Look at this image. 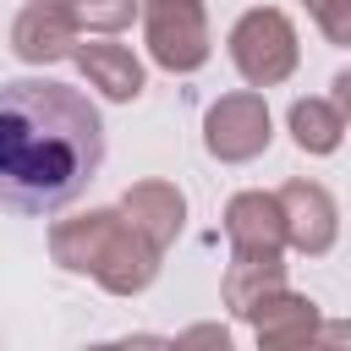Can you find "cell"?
<instances>
[{
    "instance_id": "6da1fadb",
    "label": "cell",
    "mask_w": 351,
    "mask_h": 351,
    "mask_svg": "<svg viewBox=\"0 0 351 351\" xmlns=\"http://www.w3.org/2000/svg\"><path fill=\"white\" fill-rule=\"evenodd\" d=\"M104 165V121L71 82H0V208L60 214Z\"/></svg>"
},
{
    "instance_id": "8992f818",
    "label": "cell",
    "mask_w": 351,
    "mask_h": 351,
    "mask_svg": "<svg viewBox=\"0 0 351 351\" xmlns=\"http://www.w3.org/2000/svg\"><path fill=\"white\" fill-rule=\"evenodd\" d=\"M274 203H280L285 247H296L302 258H324L340 241V208L318 181H285L274 192Z\"/></svg>"
},
{
    "instance_id": "9c48e42d",
    "label": "cell",
    "mask_w": 351,
    "mask_h": 351,
    "mask_svg": "<svg viewBox=\"0 0 351 351\" xmlns=\"http://www.w3.org/2000/svg\"><path fill=\"white\" fill-rule=\"evenodd\" d=\"M247 324H252L258 346H274V351H285V346H307V340L324 335V324H318V302L302 296V291H291V285L269 291V296L247 313Z\"/></svg>"
},
{
    "instance_id": "3957f363",
    "label": "cell",
    "mask_w": 351,
    "mask_h": 351,
    "mask_svg": "<svg viewBox=\"0 0 351 351\" xmlns=\"http://www.w3.org/2000/svg\"><path fill=\"white\" fill-rule=\"evenodd\" d=\"M225 49H230V66L241 71L247 88H280L296 71V60H302L296 27H291V16L280 5L241 11L236 27H230V38H225Z\"/></svg>"
},
{
    "instance_id": "30bf717a",
    "label": "cell",
    "mask_w": 351,
    "mask_h": 351,
    "mask_svg": "<svg viewBox=\"0 0 351 351\" xmlns=\"http://www.w3.org/2000/svg\"><path fill=\"white\" fill-rule=\"evenodd\" d=\"M159 252L181 236V225H186V197H181V186H170V181H137V186H126L121 192V203H115Z\"/></svg>"
},
{
    "instance_id": "5bb4252c",
    "label": "cell",
    "mask_w": 351,
    "mask_h": 351,
    "mask_svg": "<svg viewBox=\"0 0 351 351\" xmlns=\"http://www.w3.org/2000/svg\"><path fill=\"white\" fill-rule=\"evenodd\" d=\"M60 5L77 33H121V27H132L143 0H60Z\"/></svg>"
},
{
    "instance_id": "7c38bea8",
    "label": "cell",
    "mask_w": 351,
    "mask_h": 351,
    "mask_svg": "<svg viewBox=\"0 0 351 351\" xmlns=\"http://www.w3.org/2000/svg\"><path fill=\"white\" fill-rule=\"evenodd\" d=\"M285 285V263L280 258H241V252H230V269H225V280H219V296H225V307L236 313V318H247L269 291H280Z\"/></svg>"
},
{
    "instance_id": "2e32d148",
    "label": "cell",
    "mask_w": 351,
    "mask_h": 351,
    "mask_svg": "<svg viewBox=\"0 0 351 351\" xmlns=\"http://www.w3.org/2000/svg\"><path fill=\"white\" fill-rule=\"evenodd\" d=\"M181 340H208V346H219V351L230 346V335H225V329H214V324H197V329H186Z\"/></svg>"
},
{
    "instance_id": "52a82bcc",
    "label": "cell",
    "mask_w": 351,
    "mask_h": 351,
    "mask_svg": "<svg viewBox=\"0 0 351 351\" xmlns=\"http://www.w3.org/2000/svg\"><path fill=\"white\" fill-rule=\"evenodd\" d=\"M11 49H16V60H27V66L71 60L77 27H71L66 5H60V0H27V5L16 11V22H11Z\"/></svg>"
},
{
    "instance_id": "ba28073f",
    "label": "cell",
    "mask_w": 351,
    "mask_h": 351,
    "mask_svg": "<svg viewBox=\"0 0 351 351\" xmlns=\"http://www.w3.org/2000/svg\"><path fill=\"white\" fill-rule=\"evenodd\" d=\"M225 236L241 258H285V225L274 192H236L225 203Z\"/></svg>"
},
{
    "instance_id": "4fadbf2b",
    "label": "cell",
    "mask_w": 351,
    "mask_h": 351,
    "mask_svg": "<svg viewBox=\"0 0 351 351\" xmlns=\"http://www.w3.org/2000/svg\"><path fill=\"white\" fill-rule=\"evenodd\" d=\"M346 137V110L335 99H296L291 104V143L302 154H335Z\"/></svg>"
},
{
    "instance_id": "e0dca14e",
    "label": "cell",
    "mask_w": 351,
    "mask_h": 351,
    "mask_svg": "<svg viewBox=\"0 0 351 351\" xmlns=\"http://www.w3.org/2000/svg\"><path fill=\"white\" fill-rule=\"evenodd\" d=\"M335 104H340V110L351 104V71H340V77H335Z\"/></svg>"
},
{
    "instance_id": "7a4b0ae2",
    "label": "cell",
    "mask_w": 351,
    "mask_h": 351,
    "mask_svg": "<svg viewBox=\"0 0 351 351\" xmlns=\"http://www.w3.org/2000/svg\"><path fill=\"white\" fill-rule=\"evenodd\" d=\"M49 258L66 274L99 280L110 296H143L159 280L165 252L121 214V208H88L49 225Z\"/></svg>"
},
{
    "instance_id": "277c9868",
    "label": "cell",
    "mask_w": 351,
    "mask_h": 351,
    "mask_svg": "<svg viewBox=\"0 0 351 351\" xmlns=\"http://www.w3.org/2000/svg\"><path fill=\"white\" fill-rule=\"evenodd\" d=\"M143 16V38H148V55L159 71L170 77H186L208 60V11L203 0H143L137 5Z\"/></svg>"
},
{
    "instance_id": "5b68a950",
    "label": "cell",
    "mask_w": 351,
    "mask_h": 351,
    "mask_svg": "<svg viewBox=\"0 0 351 351\" xmlns=\"http://www.w3.org/2000/svg\"><path fill=\"white\" fill-rule=\"evenodd\" d=\"M269 137H274V121H269L263 93H252V88L214 99L208 115H203V148H208V159H219V165H247V159H258V154L269 148Z\"/></svg>"
},
{
    "instance_id": "9a60e30c",
    "label": "cell",
    "mask_w": 351,
    "mask_h": 351,
    "mask_svg": "<svg viewBox=\"0 0 351 351\" xmlns=\"http://www.w3.org/2000/svg\"><path fill=\"white\" fill-rule=\"evenodd\" d=\"M313 16H318V27H324V38L329 44H351V0H302Z\"/></svg>"
},
{
    "instance_id": "8fae6325",
    "label": "cell",
    "mask_w": 351,
    "mask_h": 351,
    "mask_svg": "<svg viewBox=\"0 0 351 351\" xmlns=\"http://www.w3.org/2000/svg\"><path fill=\"white\" fill-rule=\"evenodd\" d=\"M71 60H77V71L88 77V88H99L104 99H115V104H132V99H143V60L126 49V44H77L71 49Z\"/></svg>"
}]
</instances>
